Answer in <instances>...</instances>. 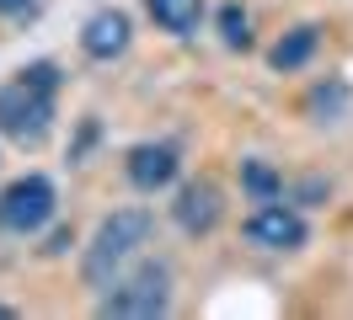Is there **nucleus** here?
<instances>
[{
    "label": "nucleus",
    "instance_id": "obj_1",
    "mask_svg": "<svg viewBox=\"0 0 353 320\" xmlns=\"http://www.w3.org/2000/svg\"><path fill=\"white\" fill-rule=\"evenodd\" d=\"M54 96H59V70L48 59L17 70L0 85V134L17 145H43L54 128Z\"/></svg>",
    "mask_w": 353,
    "mask_h": 320
},
{
    "label": "nucleus",
    "instance_id": "obj_2",
    "mask_svg": "<svg viewBox=\"0 0 353 320\" xmlns=\"http://www.w3.org/2000/svg\"><path fill=\"white\" fill-rule=\"evenodd\" d=\"M145 240H150V213L145 209H118L112 219H102L97 240L86 246V267H81L86 283L91 288H112V283H118V267H129Z\"/></svg>",
    "mask_w": 353,
    "mask_h": 320
},
{
    "label": "nucleus",
    "instance_id": "obj_3",
    "mask_svg": "<svg viewBox=\"0 0 353 320\" xmlns=\"http://www.w3.org/2000/svg\"><path fill=\"white\" fill-rule=\"evenodd\" d=\"M102 315H118V320H155L172 310V267L161 262H145L139 273H129L123 283H112V294H102L97 304Z\"/></svg>",
    "mask_w": 353,
    "mask_h": 320
},
{
    "label": "nucleus",
    "instance_id": "obj_4",
    "mask_svg": "<svg viewBox=\"0 0 353 320\" xmlns=\"http://www.w3.org/2000/svg\"><path fill=\"white\" fill-rule=\"evenodd\" d=\"M54 219V182L48 176H17L0 192V230L6 235H38Z\"/></svg>",
    "mask_w": 353,
    "mask_h": 320
},
{
    "label": "nucleus",
    "instance_id": "obj_5",
    "mask_svg": "<svg viewBox=\"0 0 353 320\" xmlns=\"http://www.w3.org/2000/svg\"><path fill=\"white\" fill-rule=\"evenodd\" d=\"M246 240L257 246V251H300L310 240V230H305V219L289 209V203H263V209L246 219Z\"/></svg>",
    "mask_w": 353,
    "mask_h": 320
},
{
    "label": "nucleus",
    "instance_id": "obj_6",
    "mask_svg": "<svg viewBox=\"0 0 353 320\" xmlns=\"http://www.w3.org/2000/svg\"><path fill=\"white\" fill-rule=\"evenodd\" d=\"M129 182L139 192H161L176 182V171H182V155H176V145H166V139H145V145L129 149Z\"/></svg>",
    "mask_w": 353,
    "mask_h": 320
},
{
    "label": "nucleus",
    "instance_id": "obj_7",
    "mask_svg": "<svg viewBox=\"0 0 353 320\" xmlns=\"http://www.w3.org/2000/svg\"><path fill=\"white\" fill-rule=\"evenodd\" d=\"M172 213H176V224H182L188 235H209L214 224H220V192L209 187V182H188V187L176 192Z\"/></svg>",
    "mask_w": 353,
    "mask_h": 320
},
{
    "label": "nucleus",
    "instance_id": "obj_8",
    "mask_svg": "<svg viewBox=\"0 0 353 320\" xmlns=\"http://www.w3.org/2000/svg\"><path fill=\"white\" fill-rule=\"evenodd\" d=\"M81 48H86L91 59H118L123 48H129V17L123 11H97L86 21V32H81Z\"/></svg>",
    "mask_w": 353,
    "mask_h": 320
},
{
    "label": "nucleus",
    "instance_id": "obj_9",
    "mask_svg": "<svg viewBox=\"0 0 353 320\" xmlns=\"http://www.w3.org/2000/svg\"><path fill=\"white\" fill-rule=\"evenodd\" d=\"M316 48H321V32H316V27H294V32H284V38L268 48V64L289 75V70H305V64L316 59Z\"/></svg>",
    "mask_w": 353,
    "mask_h": 320
},
{
    "label": "nucleus",
    "instance_id": "obj_10",
    "mask_svg": "<svg viewBox=\"0 0 353 320\" xmlns=\"http://www.w3.org/2000/svg\"><path fill=\"white\" fill-rule=\"evenodd\" d=\"M145 11L155 17L161 32H172V38H193L203 21V0H145Z\"/></svg>",
    "mask_w": 353,
    "mask_h": 320
},
{
    "label": "nucleus",
    "instance_id": "obj_11",
    "mask_svg": "<svg viewBox=\"0 0 353 320\" xmlns=\"http://www.w3.org/2000/svg\"><path fill=\"white\" fill-rule=\"evenodd\" d=\"M241 187L257 203H273V198H284V176L268 166V160H241Z\"/></svg>",
    "mask_w": 353,
    "mask_h": 320
},
{
    "label": "nucleus",
    "instance_id": "obj_12",
    "mask_svg": "<svg viewBox=\"0 0 353 320\" xmlns=\"http://www.w3.org/2000/svg\"><path fill=\"white\" fill-rule=\"evenodd\" d=\"M220 38L225 48H252V17L241 6H220Z\"/></svg>",
    "mask_w": 353,
    "mask_h": 320
},
{
    "label": "nucleus",
    "instance_id": "obj_13",
    "mask_svg": "<svg viewBox=\"0 0 353 320\" xmlns=\"http://www.w3.org/2000/svg\"><path fill=\"white\" fill-rule=\"evenodd\" d=\"M38 0H0V17H22V11H32Z\"/></svg>",
    "mask_w": 353,
    "mask_h": 320
},
{
    "label": "nucleus",
    "instance_id": "obj_14",
    "mask_svg": "<svg viewBox=\"0 0 353 320\" xmlns=\"http://www.w3.org/2000/svg\"><path fill=\"white\" fill-rule=\"evenodd\" d=\"M11 315H17V310H6V304H0V320H11Z\"/></svg>",
    "mask_w": 353,
    "mask_h": 320
}]
</instances>
